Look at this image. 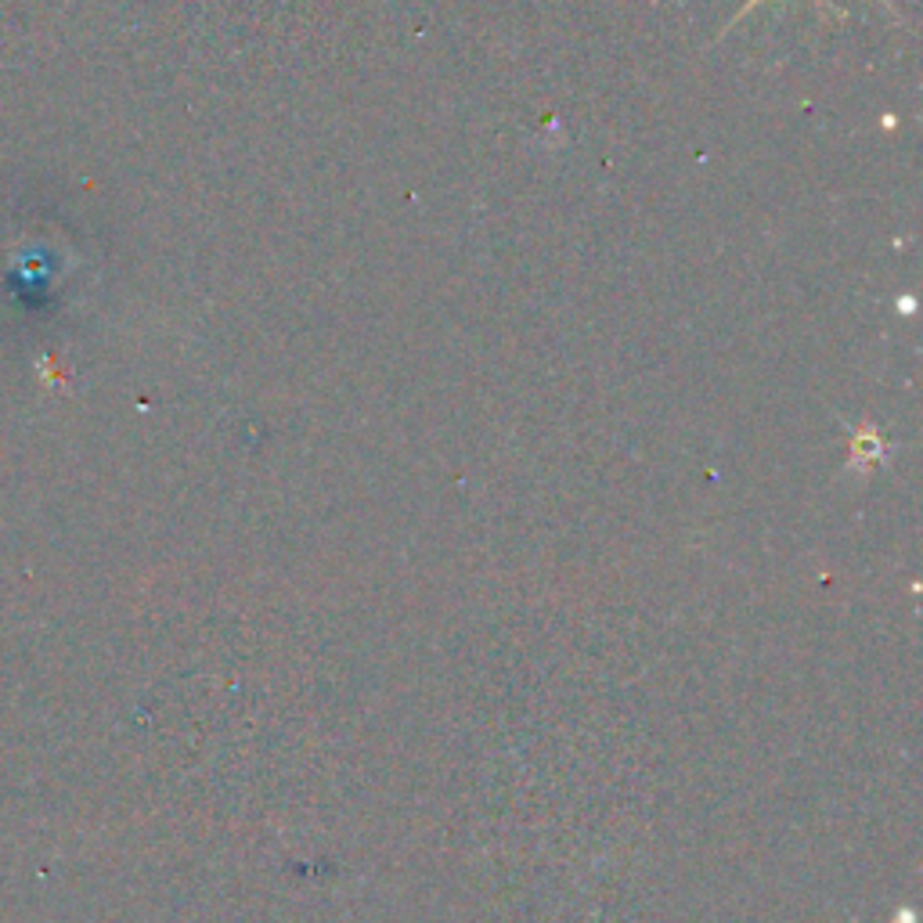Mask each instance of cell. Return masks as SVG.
<instances>
[{
	"label": "cell",
	"instance_id": "cell-1",
	"mask_svg": "<svg viewBox=\"0 0 923 923\" xmlns=\"http://www.w3.org/2000/svg\"><path fill=\"white\" fill-rule=\"evenodd\" d=\"M755 4H761V0H750V4H747V11H750V8H755ZM819 4H826V0H819Z\"/></svg>",
	"mask_w": 923,
	"mask_h": 923
}]
</instances>
